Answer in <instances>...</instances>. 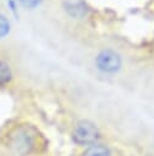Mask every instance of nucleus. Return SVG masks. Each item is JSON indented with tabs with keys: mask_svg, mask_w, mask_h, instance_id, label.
Segmentation results:
<instances>
[{
	"mask_svg": "<svg viewBox=\"0 0 154 156\" xmlns=\"http://www.w3.org/2000/svg\"><path fill=\"white\" fill-rule=\"evenodd\" d=\"M36 132L30 126L17 127L8 138V146L18 156L29 155L35 147Z\"/></svg>",
	"mask_w": 154,
	"mask_h": 156,
	"instance_id": "1",
	"label": "nucleus"
},
{
	"mask_svg": "<svg viewBox=\"0 0 154 156\" xmlns=\"http://www.w3.org/2000/svg\"><path fill=\"white\" fill-rule=\"evenodd\" d=\"M99 136L98 128L90 121H80L73 132V139L80 145H91Z\"/></svg>",
	"mask_w": 154,
	"mask_h": 156,
	"instance_id": "2",
	"label": "nucleus"
},
{
	"mask_svg": "<svg viewBox=\"0 0 154 156\" xmlns=\"http://www.w3.org/2000/svg\"><path fill=\"white\" fill-rule=\"evenodd\" d=\"M96 65L98 69L107 72V73H114L119 71L121 66V57L118 52L112 50H104L98 54L96 57Z\"/></svg>",
	"mask_w": 154,
	"mask_h": 156,
	"instance_id": "3",
	"label": "nucleus"
},
{
	"mask_svg": "<svg viewBox=\"0 0 154 156\" xmlns=\"http://www.w3.org/2000/svg\"><path fill=\"white\" fill-rule=\"evenodd\" d=\"M65 10L70 16L80 18L86 13V5L81 0H67Z\"/></svg>",
	"mask_w": 154,
	"mask_h": 156,
	"instance_id": "4",
	"label": "nucleus"
},
{
	"mask_svg": "<svg viewBox=\"0 0 154 156\" xmlns=\"http://www.w3.org/2000/svg\"><path fill=\"white\" fill-rule=\"evenodd\" d=\"M82 156H110V151L104 145L95 144V145L89 146L82 154Z\"/></svg>",
	"mask_w": 154,
	"mask_h": 156,
	"instance_id": "5",
	"label": "nucleus"
},
{
	"mask_svg": "<svg viewBox=\"0 0 154 156\" xmlns=\"http://www.w3.org/2000/svg\"><path fill=\"white\" fill-rule=\"evenodd\" d=\"M11 79V69L7 63L0 61V84L7 83Z\"/></svg>",
	"mask_w": 154,
	"mask_h": 156,
	"instance_id": "6",
	"label": "nucleus"
},
{
	"mask_svg": "<svg viewBox=\"0 0 154 156\" xmlns=\"http://www.w3.org/2000/svg\"><path fill=\"white\" fill-rule=\"evenodd\" d=\"M10 30V22L6 20L5 16L0 15V38L6 35Z\"/></svg>",
	"mask_w": 154,
	"mask_h": 156,
	"instance_id": "7",
	"label": "nucleus"
},
{
	"mask_svg": "<svg viewBox=\"0 0 154 156\" xmlns=\"http://www.w3.org/2000/svg\"><path fill=\"white\" fill-rule=\"evenodd\" d=\"M19 2L25 7H34L40 2V0H19Z\"/></svg>",
	"mask_w": 154,
	"mask_h": 156,
	"instance_id": "8",
	"label": "nucleus"
}]
</instances>
